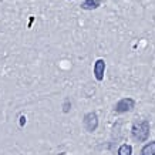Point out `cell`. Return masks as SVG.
<instances>
[{
  "label": "cell",
  "mask_w": 155,
  "mask_h": 155,
  "mask_svg": "<svg viewBox=\"0 0 155 155\" xmlns=\"http://www.w3.org/2000/svg\"><path fill=\"white\" fill-rule=\"evenodd\" d=\"M150 135V122L142 120L132 125V137L135 141H145Z\"/></svg>",
  "instance_id": "6da1fadb"
},
{
  "label": "cell",
  "mask_w": 155,
  "mask_h": 155,
  "mask_svg": "<svg viewBox=\"0 0 155 155\" xmlns=\"http://www.w3.org/2000/svg\"><path fill=\"white\" fill-rule=\"evenodd\" d=\"M84 127L88 132H93L97 130L98 127V118H97V114L95 113H88L84 117Z\"/></svg>",
  "instance_id": "7a4b0ae2"
},
{
  "label": "cell",
  "mask_w": 155,
  "mask_h": 155,
  "mask_svg": "<svg viewBox=\"0 0 155 155\" xmlns=\"http://www.w3.org/2000/svg\"><path fill=\"white\" fill-rule=\"evenodd\" d=\"M134 105H135V101L132 98H122L115 104V111L117 113H127V111H131Z\"/></svg>",
  "instance_id": "3957f363"
},
{
  "label": "cell",
  "mask_w": 155,
  "mask_h": 155,
  "mask_svg": "<svg viewBox=\"0 0 155 155\" xmlns=\"http://www.w3.org/2000/svg\"><path fill=\"white\" fill-rule=\"evenodd\" d=\"M104 71H105V61L103 58H98L94 64V75H95V78H97V81H103Z\"/></svg>",
  "instance_id": "277c9868"
},
{
  "label": "cell",
  "mask_w": 155,
  "mask_h": 155,
  "mask_svg": "<svg viewBox=\"0 0 155 155\" xmlns=\"http://www.w3.org/2000/svg\"><path fill=\"white\" fill-rule=\"evenodd\" d=\"M100 5H101L100 0H84V2L81 3V9L94 10V9H97V7H100Z\"/></svg>",
  "instance_id": "5b68a950"
},
{
  "label": "cell",
  "mask_w": 155,
  "mask_h": 155,
  "mask_svg": "<svg viewBox=\"0 0 155 155\" xmlns=\"http://www.w3.org/2000/svg\"><path fill=\"white\" fill-rule=\"evenodd\" d=\"M141 154L142 155H155V141L147 144V145L142 148Z\"/></svg>",
  "instance_id": "8992f818"
},
{
  "label": "cell",
  "mask_w": 155,
  "mask_h": 155,
  "mask_svg": "<svg viewBox=\"0 0 155 155\" xmlns=\"http://www.w3.org/2000/svg\"><path fill=\"white\" fill-rule=\"evenodd\" d=\"M118 155H132V147L124 144L118 148Z\"/></svg>",
  "instance_id": "52a82bcc"
}]
</instances>
